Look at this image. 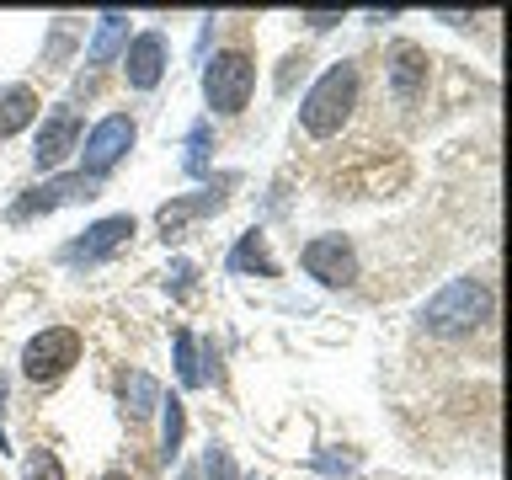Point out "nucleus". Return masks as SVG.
<instances>
[{
  "mask_svg": "<svg viewBox=\"0 0 512 480\" xmlns=\"http://www.w3.org/2000/svg\"><path fill=\"white\" fill-rule=\"evenodd\" d=\"M160 406H166V427H160V459H176L182 454V438H187V416H182V400H160Z\"/></svg>",
  "mask_w": 512,
  "mask_h": 480,
  "instance_id": "18",
  "label": "nucleus"
},
{
  "mask_svg": "<svg viewBox=\"0 0 512 480\" xmlns=\"http://www.w3.org/2000/svg\"><path fill=\"white\" fill-rule=\"evenodd\" d=\"M171 347H176V379H182V390H203L208 379V363H214V342H198L192 331H176L171 336Z\"/></svg>",
  "mask_w": 512,
  "mask_h": 480,
  "instance_id": "12",
  "label": "nucleus"
},
{
  "mask_svg": "<svg viewBox=\"0 0 512 480\" xmlns=\"http://www.w3.org/2000/svg\"><path fill=\"white\" fill-rule=\"evenodd\" d=\"M299 262L315 283H326V288H347L352 278H358V251H352L347 235H315L310 246L299 251Z\"/></svg>",
  "mask_w": 512,
  "mask_h": 480,
  "instance_id": "5",
  "label": "nucleus"
},
{
  "mask_svg": "<svg viewBox=\"0 0 512 480\" xmlns=\"http://www.w3.org/2000/svg\"><path fill=\"white\" fill-rule=\"evenodd\" d=\"M75 363H80V336L70 326H48L22 347V374L32 384H54V379L70 374Z\"/></svg>",
  "mask_w": 512,
  "mask_h": 480,
  "instance_id": "4",
  "label": "nucleus"
},
{
  "mask_svg": "<svg viewBox=\"0 0 512 480\" xmlns=\"http://www.w3.org/2000/svg\"><path fill=\"white\" fill-rule=\"evenodd\" d=\"M22 480H64V464H59L54 448H32L22 459Z\"/></svg>",
  "mask_w": 512,
  "mask_h": 480,
  "instance_id": "20",
  "label": "nucleus"
},
{
  "mask_svg": "<svg viewBox=\"0 0 512 480\" xmlns=\"http://www.w3.org/2000/svg\"><path fill=\"white\" fill-rule=\"evenodd\" d=\"M160 384L144 374V368H134V374H123V406H128V416H134V422H144V416H150L155 406H160Z\"/></svg>",
  "mask_w": 512,
  "mask_h": 480,
  "instance_id": "17",
  "label": "nucleus"
},
{
  "mask_svg": "<svg viewBox=\"0 0 512 480\" xmlns=\"http://www.w3.org/2000/svg\"><path fill=\"white\" fill-rule=\"evenodd\" d=\"M352 107H358V64L342 59V64H331L310 91H304L299 123H304V134L331 139V134H342V123L352 118Z\"/></svg>",
  "mask_w": 512,
  "mask_h": 480,
  "instance_id": "2",
  "label": "nucleus"
},
{
  "mask_svg": "<svg viewBox=\"0 0 512 480\" xmlns=\"http://www.w3.org/2000/svg\"><path fill=\"white\" fill-rule=\"evenodd\" d=\"M123 75H128V86H134V91H155L160 75H166V38H160V32H139V38H128Z\"/></svg>",
  "mask_w": 512,
  "mask_h": 480,
  "instance_id": "10",
  "label": "nucleus"
},
{
  "mask_svg": "<svg viewBox=\"0 0 512 480\" xmlns=\"http://www.w3.org/2000/svg\"><path fill=\"white\" fill-rule=\"evenodd\" d=\"M208 150H214V128L208 123H192V134H187V176H203L208 171Z\"/></svg>",
  "mask_w": 512,
  "mask_h": 480,
  "instance_id": "19",
  "label": "nucleus"
},
{
  "mask_svg": "<svg viewBox=\"0 0 512 480\" xmlns=\"http://www.w3.org/2000/svg\"><path fill=\"white\" fill-rule=\"evenodd\" d=\"M102 480H128V475H123V470H112V475H102Z\"/></svg>",
  "mask_w": 512,
  "mask_h": 480,
  "instance_id": "26",
  "label": "nucleus"
},
{
  "mask_svg": "<svg viewBox=\"0 0 512 480\" xmlns=\"http://www.w3.org/2000/svg\"><path fill=\"white\" fill-rule=\"evenodd\" d=\"M304 22H310L315 32H326V27H336V22H342V11H304Z\"/></svg>",
  "mask_w": 512,
  "mask_h": 480,
  "instance_id": "24",
  "label": "nucleus"
},
{
  "mask_svg": "<svg viewBox=\"0 0 512 480\" xmlns=\"http://www.w3.org/2000/svg\"><path fill=\"white\" fill-rule=\"evenodd\" d=\"M32 118H38V96H32V86H6L0 91V139L22 134Z\"/></svg>",
  "mask_w": 512,
  "mask_h": 480,
  "instance_id": "15",
  "label": "nucleus"
},
{
  "mask_svg": "<svg viewBox=\"0 0 512 480\" xmlns=\"http://www.w3.org/2000/svg\"><path fill=\"white\" fill-rule=\"evenodd\" d=\"M128 150H134V118L112 112V118H102V123H96L91 134H86V150H80V155H86V166H80V171L102 182V176H107L112 166H118V160H123Z\"/></svg>",
  "mask_w": 512,
  "mask_h": 480,
  "instance_id": "6",
  "label": "nucleus"
},
{
  "mask_svg": "<svg viewBox=\"0 0 512 480\" xmlns=\"http://www.w3.org/2000/svg\"><path fill=\"white\" fill-rule=\"evenodd\" d=\"M315 464H320L326 475H352V470H358V454H320Z\"/></svg>",
  "mask_w": 512,
  "mask_h": 480,
  "instance_id": "22",
  "label": "nucleus"
},
{
  "mask_svg": "<svg viewBox=\"0 0 512 480\" xmlns=\"http://www.w3.org/2000/svg\"><path fill=\"white\" fill-rule=\"evenodd\" d=\"M166 283H171V294H187V288H192V262H176L166 272Z\"/></svg>",
  "mask_w": 512,
  "mask_h": 480,
  "instance_id": "23",
  "label": "nucleus"
},
{
  "mask_svg": "<svg viewBox=\"0 0 512 480\" xmlns=\"http://www.w3.org/2000/svg\"><path fill=\"white\" fill-rule=\"evenodd\" d=\"M96 176H86V171H75V176H54V182H43V187H32V192H22V198L11 203V219L22 224V219H32V214H48V208H59V203H80V198H96Z\"/></svg>",
  "mask_w": 512,
  "mask_h": 480,
  "instance_id": "7",
  "label": "nucleus"
},
{
  "mask_svg": "<svg viewBox=\"0 0 512 480\" xmlns=\"http://www.w3.org/2000/svg\"><path fill=\"white\" fill-rule=\"evenodd\" d=\"M224 187H235V171H224V176H219V182L208 187V192H198V198H171V203L155 214L160 235L171 240V235H182L192 219H203V214H214V208H224Z\"/></svg>",
  "mask_w": 512,
  "mask_h": 480,
  "instance_id": "11",
  "label": "nucleus"
},
{
  "mask_svg": "<svg viewBox=\"0 0 512 480\" xmlns=\"http://www.w3.org/2000/svg\"><path fill=\"white\" fill-rule=\"evenodd\" d=\"M491 310H496V294H491L486 278H454V283H443L438 294L427 299L422 326H427V336L459 342V336H470V331L486 326Z\"/></svg>",
  "mask_w": 512,
  "mask_h": 480,
  "instance_id": "1",
  "label": "nucleus"
},
{
  "mask_svg": "<svg viewBox=\"0 0 512 480\" xmlns=\"http://www.w3.org/2000/svg\"><path fill=\"white\" fill-rule=\"evenodd\" d=\"M123 48H128V16L123 11H102V16H96L91 43H86V59L91 64H107V59H118Z\"/></svg>",
  "mask_w": 512,
  "mask_h": 480,
  "instance_id": "14",
  "label": "nucleus"
},
{
  "mask_svg": "<svg viewBox=\"0 0 512 480\" xmlns=\"http://www.w3.org/2000/svg\"><path fill=\"white\" fill-rule=\"evenodd\" d=\"M70 150H80V112L75 107H59V112H48V118H43L32 155H38L43 171H54V166L70 160Z\"/></svg>",
  "mask_w": 512,
  "mask_h": 480,
  "instance_id": "9",
  "label": "nucleus"
},
{
  "mask_svg": "<svg viewBox=\"0 0 512 480\" xmlns=\"http://www.w3.org/2000/svg\"><path fill=\"white\" fill-rule=\"evenodd\" d=\"M203 475H208V480H235V464H230V448H224V443H208Z\"/></svg>",
  "mask_w": 512,
  "mask_h": 480,
  "instance_id": "21",
  "label": "nucleus"
},
{
  "mask_svg": "<svg viewBox=\"0 0 512 480\" xmlns=\"http://www.w3.org/2000/svg\"><path fill=\"white\" fill-rule=\"evenodd\" d=\"M0 400H6V390H0ZM0 448H6V416H0Z\"/></svg>",
  "mask_w": 512,
  "mask_h": 480,
  "instance_id": "25",
  "label": "nucleus"
},
{
  "mask_svg": "<svg viewBox=\"0 0 512 480\" xmlns=\"http://www.w3.org/2000/svg\"><path fill=\"white\" fill-rule=\"evenodd\" d=\"M128 235H134V214H112V219H96L91 230L80 235V240H70L59 256H64V262H75V267H80V262L91 267V262H102V256L118 251Z\"/></svg>",
  "mask_w": 512,
  "mask_h": 480,
  "instance_id": "8",
  "label": "nucleus"
},
{
  "mask_svg": "<svg viewBox=\"0 0 512 480\" xmlns=\"http://www.w3.org/2000/svg\"><path fill=\"white\" fill-rule=\"evenodd\" d=\"M251 91H256V59L246 48H224V54L203 59V96L214 112H224V118L246 112Z\"/></svg>",
  "mask_w": 512,
  "mask_h": 480,
  "instance_id": "3",
  "label": "nucleus"
},
{
  "mask_svg": "<svg viewBox=\"0 0 512 480\" xmlns=\"http://www.w3.org/2000/svg\"><path fill=\"white\" fill-rule=\"evenodd\" d=\"M230 272H262V278H278V262H272V251H267V235H262V230H246V235L235 240Z\"/></svg>",
  "mask_w": 512,
  "mask_h": 480,
  "instance_id": "16",
  "label": "nucleus"
},
{
  "mask_svg": "<svg viewBox=\"0 0 512 480\" xmlns=\"http://www.w3.org/2000/svg\"><path fill=\"white\" fill-rule=\"evenodd\" d=\"M427 86V54L416 43H395L390 54V91L400 96V102H416Z\"/></svg>",
  "mask_w": 512,
  "mask_h": 480,
  "instance_id": "13",
  "label": "nucleus"
}]
</instances>
